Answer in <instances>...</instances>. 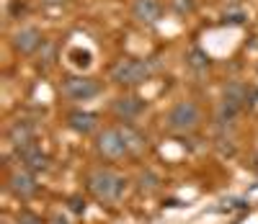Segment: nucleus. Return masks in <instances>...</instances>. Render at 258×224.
Wrapping results in <instances>:
<instances>
[{
    "label": "nucleus",
    "instance_id": "412c9836",
    "mask_svg": "<svg viewBox=\"0 0 258 224\" xmlns=\"http://www.w3.org/2000/svg\"><path fill=\"white\" fill-rule=\"evenodd\" d=\"M3 224H11V221H3Z\"/></svg>",
    "mask_w": 258,
    "mask_h": 224
},
{
    "label": "nucleus",
    "instance_id": "f03ea898",
    "mask_svg": "<svg viewBox=\"0 0 258 224\" xmlns=\"http://www.w3.org/2000/svg\"><path fill=\"white\" fill-rule=\"evenodd\" d=\"M153 75V67L145 59H137V57H121L119 62L111 64L109 70V78L116 83V85H124V88H137V85H145Z\"/></svg>",
    "mask_w": 258,
    "mask_h": 224
},
{
    "label": "nucleus",
    "instance_id": "0eeeda50",
    "mask_svg": "<svg viewBox=\"0 0 258 224\" xmlns=\"http://www.w3.org/2000/svg\"><path fill=\"white\" fill-rule=\"evenodd\" d=\"M145 101L137 98V96H119L111 101V114L121 121H135L142 111H145Z\"/></svg>",
    "mask_w": 258,
    "mask_h": 224
},
{
    "label": "nucleus",
    "instance_id": "20e7f679",
    "mask_svg": "<svg viewBox=\"0 0 258 224\" xmlns=\"http://www.w3.org/2000/svg\"><path fill=\"white\" fill-rule=\"evenodd\" d=\"M62 96L75 103H85L101 93V83L91 75H68L62 78Z\"/></svg>",
    "mask_w": 258,
    "mask_h": 224
},
{
    "label": "nucleus",
    "instance_id": "a211bd4d",
    "mask_svg": "<svg viewBox=\"0 0 258 224\" xmlns=\"http://www.w3.org/2000/svg\"><path fill=\"white\" fill-rule=\"evenodd\" d=\"M18 224H44V221H41V216L34 214V211H21L18 214Z\"/></svg>",
    "mask_w": 258,
    "mask_h": 224
},
{
    "label": "nucleus",
    "instance_id": "2eb2a0df",
    "mask_svg": "<svg viewBox=\"0 0 258 224\" xmlns=\"http://www.w3.org/2000/svg\"><path fill=\"white\" fill-rule=\"evenodd\" d=\"M186 59H188L191 67H197V70H207V67H209V57H207L202 49H191Z\"/></svg>",
    "mask_w": 258,
    "mask_h": 224
},
{
    "label": "nucleus",
    "instance_id": "423d86ee",
    "mask_svg": "<svg viewBox=\"0 0 258 224\" xmlns=\"http://www.w3.org/2000/svg\"><path fill=\"white\" fill-rule=\"evenodd\" d=\"M11 44H13V49H16L18 54L29 57V54H34V52L41 47V44H44V36H41V31H39L36 26H24V29H18V31L13 34Z\"/></svg>",
    "mask_w": 258,
    "mask_h": 224
},
{
    "label": "nucleus",
    "instance_id": "6e6552de",
    "mask_svg": "<svg viewBox=\"0 0 258 224\" xmlns=\"http://www.w3.org/2000/svg\"><path fill=\"white\" fill-rule=\"evenodd\" d=\"M8 188H11V193L16 196V198H31L36 191H39V183H36V178H34V173H29V170H16L11 178H8Z\"/></svg>",
    "mask_w": 258,
    "mask_h": 224
},
{
    "label": "nucleus",
    "instance_id": "dca6fc26",
    "mask_svg": "<svg viewBox=\"0 0 258 224\" xmlns=\"http://www.w3.org/2000/svg\"><path fill=\"white\" fill-rule=\"evenodd\" d=\"M68 57H70V62L75 67H88L91 64V52L88 49H70Z\"/></svg>",
    "mask_w": 258,
    "mask_h": 224
},
{
    "label": "nucleus",
    "instance_id": "39448f33",
    "mask_svg": "<svg viewBox=\"0 0 258 224\" xmlns=\"http://www.w3.org/2000/svg\"><path fill=\"white\" fill-rule=\"evenodd\" d=\"M96 150H98V155H103L106 160H121V158H126V155H132L129 152L126 139H124L121 126L103 129L96 137Z\"/></svg>",
    "mask_w": 258,
    "mask_h": 224
},
{
    "label": "nucleus",
    "instance_id": "f8f14e48",
    "mask_svg": "<svg viewBox=\"0 0 258 224\" xmlns=\"http://www.w3.org/2000/svg\"><path fill=\"white\" fill-rule=\"evenodd\" d=\"M68 126L75 131V134H83V137H88L91 131H96L98 126V116L93 111H73L68 116Z\"/></svg>",
    "mask_w": 258,
    "mask_h": 224
},
{
    "label": "nucleus",
    "instance_id": "ddd939ff",
    "mask_svg": "<svg viewBox=\"0 0 258 224\" xmlns=\"http://www.w3.org/2000/svg\"><path fill=\"white\" fill-rule=\"evenodd\" d=\"M225 98L232 101L238 108H245V103L250 101V91H248L243 83H230V85L225 88Z\"/></svg>",
    "mask_w": 258,
    "mask_h": 224
},
{
    "label": "nucleus",
    "instance_id": "4468645a",
    "mask_svg": "<svg viewBox=\"0 0 258 224\" xmlns=\"http://www.w3.org/2000/svg\"><path fill=\"white\" fill-rule=\"evenodd\" d=\"M121 131H124V139H126V144H129V152H132V155L145 150V142H147V139L142 137V134H140V131H137L132 124H124V126H121Z\"/></svg>",
    "mask_w": 258,
    "mask_h": 224
},
{
    "label": "nucleus",
    "instance_id": "f3484780",
    "mask_svg": "<svg viewBox=\"0 0 258 224\" xmlns=\"http://www.w3.org/2000/svg\"><path fill=\"white\" fill-rule=\"evenodd\" d=\"M170 6L178 16H186V13H194V0H170Z\"/></svg>",
    "mask_w": 258,
    "mask_h": 224
},
{
    "label": "nucleus",
    "instance_id": "9d476101",
    "mask_svg": "<svg viewBox=\"0 0 258 224\" xmlns=\"http://www.w3.org/2000/svg\"><path fill=\"white\" fill-rule=\"evenodd\" d=\"M34 139H36V126H34L31 121L18 119V121H13V124L8 126V142H11L16 150L34 144Z\"/></svg>",
    "mask_w": 258,
    "mask_h": 224
},
{
    "label": "nucleus",
    "instance_id": "aec40b11",
    "mask_svg": "<svg viewBox=\"0 0 258 224\" xmlns=\"http://www.w3.org/2000/svg\"><path fill=\"white\" fill-rule=\"evenodd\" d=\"M44 6H62V3H68V0H41Z\"/></svg>",
    "mask_w": 258,
    "mask_h": 224
},
{
    "label": "nucleus",
    "instance_id": "f257e3e1",
    "mask_svg": "<svg viewBox=\"0 0 258 224\" xmlns=\"http://www.w3.org/2000/svg\"><path fill=\"white\" fill-rule=\"evenodd\" d=\"M85 183H88V191L93 193V198L101 201V204H116L126 191V178L111 168L91 170L88 178H85Z\"/></svg>",
    "mask_w": 258,
    "mask_h": 224
},
{
    "label": "nucleus",
    "instance_id": "6ab92c4d",
    "mask_svg": "<svg viewBox=\"0 0 258 224\" xmlns=\"http://www.w3.org/2000/svg\"><path fill=\"white\" fill-rule=\"evenodd\" d=\"M70 211H75V214H85V201H80V198H70Z\"/></svg>",
    "mask_w": 258,
    "mask_h": 224
},
{
    "label": "nucleus",
    "instance_id": "7ed1b4c3",
    "mask_svg": "<svg viewBox=\"0 0 258 224\" xmlns=\"http://www.w3.org/2000/svg\"><path fill=\"white\" fill-rule=\"evenodd\" d=\"M202 124V111L194 101H178L165 116V126L176 134H188Z\"/></svg>",
    "mask_w": 258,
    "mask_h": 224
},
{
    "label": "nucleus",
    "instance_id": "1a4fd4ad",
    "mask_svg": "<svg viewBox=\"0 0 258 224\" xmlns=\"http://www.w3.org/2000/svg\"><path fill=\"white\" fill-rule=\"evenodd\" d=\"M163 16L160 0H132V18L145 26H155Z\"/></svg>",
    "mask_w": 258,
    "mask_h": 224
},
{
    "label": "nucleus",
    "instance_id": "9b49d317",
    "mask_svg": "<svg viewBox=\"0 0 258 224\" xmlns=\"http://www.w3.org/2000/svg\"><path fill=\"white\" fill-rule=\"evenodd\" d=\"M18 160H21V168L29 170V173H41V170L49 168L47 155L41 152V147H36V144L21 147V150H18Z\"/></svg>",
    "mask_w": 258,
    "mask_h": 224
}]
</instances>
